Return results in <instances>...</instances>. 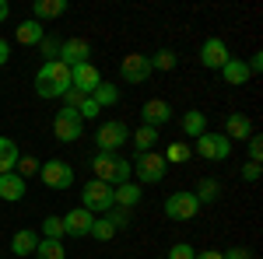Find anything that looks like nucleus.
<instances>
[{
	"instance_id": "f257e3e1",
	"label": "nucleus",
	"mask_w": 263,
	"mask_h": 259,
	"mask_svg": "<svg viewBox=\"0 0 263 259\" xmlns=\"http://www.w3.org/2000/svg\"><path fill=\"white\" fill-rule=\"evenodd\" d=\"M70 88H74V81H70V67L67 63L46 60L35 70V95L39 98H63Z\"/></svg>"
},
{
	"instance_id": "f03ea898",
	"label": "nucleus",
	"mask_w": 263,
	"mask_h": 259,
	"mask_svg": "<svg viewBox=\"0 0 263 259\" xmlns=\"http://www.w3.org/2000/svg\"><path fill=\"white\" fill-rule=\"evenodd\" d=\"M91 172H95L99 182H109V186L116 189V186H123V182H130L134 165H130L126 158H116V154H95V158H91Z\"/></svg>"
},
{
	"instance_id": "7ed1b4c3",
	"label": "nucleus",
	"mask_w": 263,
	"mask_h": 259,
	"mask_svg": "<svg viewBox=\"0 0 263 259\" xmlns=\"http://www.w3.org/2000/svg\"><path fill=\"white\" fill-rule=\"evenodd\" d=\"M134 172H137V186H158L168 175V165L158 151H147V154L134 158Z\"/></svg>"
},
{
	"instance_id": "20e7f679",
	"label": "nucleus",
	"mask_w": 263,
	"mask_h": 259,
	"mask_svg": "<svg viewBox=\"0 0 263 259\" xmlns=\"http://www.w3.org/2000/svg\"><path fill=\"white\" fill-rule=\"evenodd\" d=\"M81 207L88 210V214H109V210L116 207V203H112V186H109V182H99V179L84 182Z\"/></svg>"
},
{
	"instance_id": "39448f33",
	"label": "nucleus",
	"mask_w": 263,
	"mask_h": 259,
	"mask_svg": "<svg viewBox=\"0 0 263 259\" xmlns=\"http://www.w3.org/2000/svg\"><path fill=\"white\" fill-rule=\"evenodd\" d=\"M95 144H99V154H116L123 144H130V130H126V123H120V119L102 123L99 130H95Z\"/></svg>"
},
{
	"instance_id": "423d86ee",
	"label": "nucleus",
	"mask_w": 263,
	"mask_h": 259,
	"mask_svg": "<svg viewBox=\"0 0 263 259\" xmlns=\"http://www.w3.org/2000/svg\"><path fill=\"white\" fill-rule=\"evenodd\" d=\"M39 179L49 189H70L74 186V165L63 158H49L46 165H39Z\"/></svg>"
},
{
	"instance_id": "0eeeda50",
	"label": "nucleus",
	"mask_w": 263,
	"mask_h": 259,
	"mask_svg": "<svg viewBox=\"0 0 263 259\" xmlns=\"http://www.w3.org/2000/svg\"><path fill=\"white\" fill-rule=\"evenodd\" d=\"M53 137L60 140V144H78V140L84 137L81 116H78L74 109H60V112L53 116Z\"/></svg>"
},
{
	"instance_id": "6e6552de",
	"label": "nucleus",
	"mask_w": 263,
	"mask_h": 259,
	"mask_svg": "<svg viewBox=\"0 0 263 259\" xmlns=\"http://www.w3.org/2000/svg\"><path fill=\"white\" fill-rule=\"evenodd\" d=\"M200 214V203H197V196H193V189L186 193H172V196L165 200V217L168 221H193Z\"/></svg>"
},
{
	"instance_id": "1a4fd4ad",
	"label": "nucleus",
	"mask_w": 263,
	"mask_h": 259,
	"mask_svg": "<svg viewBox=\"0 0 263 259\" xmlns=\"http://www.w3.org/2000/svg\"><path fill=\"white\" fill-rule=\"evenodd\" d=\"M197 154H200L203 161H224L228 154H232V140L224 137V133H200L197 137Z\"/></svg>"
},
{
	"instance_id": "9d476101",
	"label": "nucleus",
	"mask_w": 263,
	"mask_h": 259,
	"mask_svg": "<svg viewBox=\"0 0 263 259\" xmlns=\"http://www.w3.org/2000/svg\"><path fill=\"white\" fill-rule=\"evenodd\" d=\"M57 60L67 63V67L91 63V42L81 39V35H74V39H63V42H60V53H57Z\"/></svg>"
},
{
	"instance_id": "9b49d317",
	"label": "nucleus",
	"mask_w": 263,
	"mask_h": 259,
	"mask_svg": "<svg viewBox=\"0 0 263 259\" xmlns=\"http://www.w3.org/2000/svg\"><path fill=\"white\" fill-rule=\"evenodd\" d=\"M60 221H63V235H70V238H88V235H91V224H95V214H88L84 207H74V210H67Z\"/></svg>"
},
{
	"instance_id": "f8f14e48",
	"label": "nucleus",
	"mask_w": 263,
	"mask_h": 259,
	"mask_svg": "<svg viewBox=\"0 0 263 259\" xmlns=\"http://www.w3.org/2000/svg\"><path fill=\"white\" fill-rule=\"evenodd\" d=\"M228 60H232V53H228L224 39H218V35L203 39V46H200V67H207V70H221Z\"/></svg>"
},
{
	"instance_id": "ddd939ff",
	"label": "nucleus",
	"mask_w": 263,
	"mask_h": 259,
	"mask_svg": "<svg viewBox=\"0 0 263 259\" xmlns=\"http://www.w3.org/2000/svg\"><path fill=\"white\" fill-rule=\"evenodd\" d=\"M120 77L126 84H144V81L151 77V60L141 56V53H130V56H123L120 63Z\"/></svg>"
},
{
	"instance_id": "4468645a",
	"label": "nucleus",
	"mask_w": 263,
	"mask_h": 259,
	"mask_svg": "<svg viewBox=\"0 0 263 259\" xmlns=\"http://www.w3.org/2000/svg\"><path fill=\"white\" fill-rule=\"evenodd\" d=\"M141 119L144 126H151V130H158V126H165V123H172V105L165 98H147L141 109Z\"/></svg>"
},
{
	"instance_id": "2eb2a0df",
	"label": "nucleus",
	"mask_w": 263,
	"mask_h": 259,
	"mask_svg": "<svg viewBox=\"0 0 263 259\" xmlns=\"http://www.w3.org/2000/svg\"><path fill=\"white\" fill-rule=\"evenodd\" d=\"M70 81H74V88H78L81 95H91L102 84V74H99L95 63H78V67H70Z\"/></svg>"
},
{
	"instance_id": "dca6fc26",
	"label": "nucleus",
	"mask_w": 263,
	"mask_h": 259,
	"mask_svg": "<svg viewBox=\"0 0 263 259\" xmlns=\"http://www.w3.org/2000/svg\"><path fill=\"white\" fill-rule=\"evenodd\" d=\"M141 200H144V189L137 186V182H123V186H116V189H112V203H116V207H123V210H134Z\"/></svg>"
},
{
	"instance_id": "f3484780",
	"label": "nucleus",
	"mask_w": 263,
	"mask_h": 259,
	"mask_svg": "<svg viewBox=\"0 0 263 259\" xmlns=\"http://www.w3.org/2000/svg\"><path fill=\"white\" fill-rule=\"evenodd\" d=\"M224 137L228 140H249L253 137V119L242 116V112H232V116L224 119Z\"/></svg>"
},
{
	"instance_id": "a211bd4d",
	"label": "nucleus",
	"mask_w": 263,
	"mask_h": 259,
	"mask_svg": "<svg viewBox=\"0 0 263 259\" xmlns=\"http://www.w3.org/2000/svg\"><path fill=\"white\" fill-rule=\"evenodd\" d=\"M60 14H67V0H35L32 4V21H53L60 18Z\"/></svg>"
},
{
	"instance_id": "6ab92c4d",
	"label": "nucleus",
	"mask_w": 263,
	"mask_h": 259,
	"mask_svg": "<svg viewBox=\"0 0 263 259\" xmlns=\"http://www.w3.org/2000/svg\"><path fill=\"white\" fill-rule=\"evenodd\" d=\"M14 39H18V46H39L42 39H46V25H39V21H21L18 28H14Z\"/></svg>"
},
{
	"instance_id": "aec40b11",
	"label": "nucleus",
	"mask_w": 263,
	"mask_h": 259,
	"mask_svg": "<svg viewBox=\"0 0 263 259\" xmlns=\"http://www.w3.org/2000/svg\"><path fill=\"white\" fill-rule=\"evenodd\" d=\"M0 200H7V203H18V200H25V179H21L18 172L0 175Z\"/></svg>"
},
{
	"instance_id": "412c9836",
	"label": "nucleus",
	"mask_w": 263,
	"mask_h": 259,
	"mask_svg": "<svg viewBox=\"0 0 263 259\" xmlns=\"http://www.w3.org/2000/svg\"><path fill=\"white\" fill-rule=\"evenodd\" d=\"M221 77H224V84L239 88V84H246V81L253 77V74H249V67H246L242 56H232V60H228V63L221 67Z\"/></svg>"
},
{
	"instance_id": "4be33fe9",
	"label": "nucleus",
	"mask_w": 263,
	"mask_h": 259,
	"mask_svg": "<svg viewBox=\"0 0 263 259\" xmlns=\"http://www.w3.org/2000/svg\"><path fill=\"white\" fill-rule=\"evenodd\" d=\"M179 130H182V137H186V140H197L200 133H207V116L197 112V109H190V112L179 119Z\"/></svg>"
},
{
	"instance_id": "5701e85b",
	"label": "nucleus",
	"mask_w": 263,
	"mask_h": 259,
	"mask_svg": "<svg viewBox=\"0 0 263 259\" xmlns=\"http://www.w3.org/2000/svg\"><path fill=\"white\" fill-rule=\"evenodd\" d=\"M35 245H39V235L35 231H28V228H21V231H14V238H11V252L14 256H35Z\"/></svg>"
},
{
	"instance_id": "b1692460",
	"label": "nucleus",
	"mask_w": 263,
	"mask_h": 259,
	"mask_svg": "<svg viewBox=\"0 0 263 259\" xmlns=\"http://www.w3.org/2000/svg\"><path fill=\"white\" fill-rule=\"evenodd\" d=\"M130 140H134V147H137V154H147V151L158 147V130H151V126H137V130L130 133Z\"/></svg>"
},
{
	"instance_id": "393cba45",
	"label": "nucleus",
	"mask_w": 263,
	"mask_h": 259,
	"mask_svg": "<svg viewBox=\"0 0 263 259\" xmlns=\"http://www.w3.org/2000/svg\"><path fill=\"white\" fill-rule=\"evenodd\" d=\"M18 144L11 137H0V175H7V172H14V165H18Z\"/></svg>"
},
{
	"instance_id": "a878e982",
	"label": "nucleus",
	"mask_w": 263,
	"mask_h": 259,
	"mask_svg": "<svg viewBox=\"0 0 263 259\" xmlns=\"http://www.w3.org/2000/svg\"><path fill=\"white\" fill-rule=\"evenodd\" d=\"M193 196H197V203H200V207L214 203V200L221 196V182H218V179H200V186L193 189Z\"/></svg>"
},
{
	"instance_id": "bb28decb",
	"label": "nucleus",
	"mask_w": 263,
	"mask_h": 259,
	"mask_svg": "<svg viewBox=\"0 0 263 259\" xmlns=\"http://www.w3.org/2000/svg\"><path fill=\"white\" fill-rule=\"evenodd\" d=\"M91 98H95L99 109H109V105H116V102H120V88H116V84H109V81H102L99 88L91 91Z\"/></svg>"
},
{
	"instance_id": "cd10ccee",
	"label": "nucleus",
	"mask_w": 263,
	"mask_h": 259,
	"mask_svg": "<svg viewBox=\"0 0 263 259\" xmlns=\"http://www.w3.org/2000/svg\"><path fill=\"white\" fill-rule=\"evenodd\" d=\"M35 259H67L63 242H57V238H39V245H35Z\"/></svg>"
},
{
	"instance_id": "c85d7f7f",
	"label": "nucleus",
	"mask_w": 263,
	"mask_h": 259,
	"mask_svg": "<svg viewBox=\"0 0 263 259\" xmlns=\"http://www.w3.org/2000/svg\"><path fill=\"white\" fill-rule=\"evenodd\" d=\"M88 238H95V242L116 238V228H112V221L105 217V214H99V217H95V224H91V235H88Z\"/></svg>"
},
{
	"instance_id": "c756f323",
	"label": "nucleus",
	"mask_w": 263,
	"mask_h": 259,
	"mask_svg": "<svg viewBox=\"0 0 263 259\" xmlns=\"http://www.w3.org/2000/svg\"><path fill=\"white\" fill-rule=\"evenodd\" d=\"M147 60H151V70H176L179 56H176V49H158V53L147 56Z\"/></svg>"
},
{
	"instance_id": "7c9ffc66",
	"label": "nucleus",
	"mask_w": 263,
	"mask_h": 259,
	"mask_svg": "<svg viewBox=\"0 0 263 259\" xmlns=\"http://www.w3.org/2000/svg\"><path fill=\"white\" fill-rule=\"evenodd\" d=\"M162 158H165V165H182V161H190V147L182 140H176V144H168V151Z\"/></svg>"
},
{
	"instance_id": "2f4dec72",
	"label": "nucleus",
	"mask_w": 263,
	"mask_h": 259,
	"mask_svg": "<svg viewBox=\"0 0 263 259\" xmlns=\"http://www.w3.org/2000/svg\"><path fill=\"white\" fill-rule=\"evenodd\" d=\"M39 165H42L39 158H32V154H21L18 165H14V172H18L21 179H28V175H39Z\"/></svg>"
},
{
	"instance_id": "473e14b6",
	"label": "nucleus",
	"mask_w": 263,
	"mask_h": 259,
	"mask_svg": "<svg viewBox=\"0 0 263 259\" xmlns=\"http://www.w3.org/2000/svg\"><path fill=\"white\" fill-rule=\"evenodd\" d=\"M42 238H63V221L53 217V214H46V221H42Z\"/></svg>"
},
{
	"instance_id": "72a5a7b5",
	"label": "nucleus",
	"mask_w": 263,
	"mask_h": 259,
	"mask_svg": "<svg viewBox=\"0 0 263 259\" xmlns=\"http://www.w3.org/2000/svg\"><path fill=\"white\" fill-rule=\"evenodd\" d=\"M105 217L112 221V228H116V231H126V228L134 224V217H130V210H123V207H112V210H109Z\"/></svg>"
},
{
	"instance_id": "f704fd0d",
	"label": "nucleus",
	"mask_w": 263,
	"mask_h": 259,
	"mask_svg": "<svg viewBox=\"0 0 263 259\" xmlns=\"http://www.w3.org/2000/svg\"><path fill=\"white\" fill-rule=\"evenodd\" d=\"M74 112H78V116H81V123H84V119H99V112H102V109H99V105H95V98L88 95V98H84L81 105L74 109Z\"/></svg>"
},
{
	"instance_id": "c9c22d12",
	"label": "nucleus",
	"mask_w": 263,
	"mask_h": 259,
	"mask_svg": "<svg viewBox=\"0 0 263 259\" xmlns=\"http://www.w3.org/2000/svg\"><path fill=\"white\" fill-rule=\"evenodd\" d=\"M197 256V249L190 245V242H176L172 249H168V259H193Z\"/></svg>"
},
{
	"instance_id": "e433bc0d",
	"label": "nucleus",
	"mask_w": 263,
	"mask_h": 259,
	"mask_svg": "<svg viewBox=\"0 0 263 259\" xmlns=\"http://www.w3.org/2000/svg\"><path fill=\"white\" fill-rule=\"evenodd\" d=\"M39 53L46 56V60H57V53H60V42L53 39V35H46V39L39 42ZM46 60H42V63H46Z\"/></svg>"
},
{
	"instance_id": "4c0bfd02",
	"label": "nucleus",
	"mask_w": 263,
	"mask_h": 259,
	"mask_svg": "<svg viewBox=\"0 0 263 259\" xmlns=\"http://www.w3.org/2000/svg\"><path fill=\"white\" fill-rule=\"evenodd\" d=\"M246 144H249V161H253V165H260V158H263V140L253 133V137L246 140Z\"/></svg>"
},
{
	"instance_id": "58836bf2",
	"label": "nucleus",
	"mask_w": 263,
	"mask_h": 259,
	"mask_svg": "<svg viewBox=\"0 0 263 259\" xmlns=\"http://www.w3.org/2000/svg\"><path fill=\"white\" fill-rule=\"evenodd\" d=\"M84 98H88V95H81V91H78V88H70V91H67V95H63V109H78V105H81Z\"/></svg>"
},
{
	"instance_id": "ea45409f",
	"label": "nucleus",
	"mask_w": 263,
	"mask_h": 259,
	"mask_svg": "<svg viewBox=\"0 0 263 259\" xmlns=\"http://www.w3.org/2000/svg\"><path fill=\"white\" fill-rule=\"evenodd\" d=\"M242 179L246 182H260V165H253V161H249V165L242 168Z\"/></svg>"
},
{
	"instance_id": "a19ab883",
	"label": "nucleus",
	"mask_w": 263,
	"mask_h": 259,
	"mask_svg": "<svg viewBox=\"0 0 263 259\" xmlns=\"http://www.w3.org/2000/svg\"><path fill=\"white\" fill-rule=\"evenodd\" d=\"M246 67H249V74H260V70H263V53H253Z\"/></svg>"
},
{
	"instance_id": "79ce46f5",
	"label": "nucleus",
	"mask_w": 263,
	"mask_h": 259,
	"mask_svg": "<svg viewBox=\"0 0 263 259\" xmlns=\"http://www.w3.org/2000/svg\"><path fill=\"white\" fill-rule=\"evenodd\" d=\"M7 60H11V42H7V39H0V67H4Z\"/></svg>"
},
{
	"instance_id": "37998d69",
	"label": "nucleus",
	"mask_w": 263,
	"mask_h": 259,
	"mask_svg": "<svg viewBox=\"0 0 263 259\" xmlns=\"http://www.w3.org/2000/svg\"><path fill=\"white\" fill-rule=\"evenodd\" d=\"M224 259H249V252L246 249H228V252H221Z\"/></svg>"
},
{
	"instance_id": "c03bdc74",
	"label": "nucleus",
	"mask_w": 263,
	"mask_h": 259,
	"mask_svg": "<svg viewBox=\"0 0 263 259\" xmlns=\"http://www.w3.org/2000/svg\"><path fill=\"white\" fill-rule=\"evenodd\" d=\"M193 259H224V256H221V252H214V249H207V252H197Z\"/></svg>"
},
{
	"instance_id": "a18cd8bd",
	"label": "nucleus",
	"mask_w": 263,
	"mask_h": 259,
	"mask_svg": "<svg viewBox=\"0 0 263 259\" xmlns=\"http://www.w3.org/2000/svg\"><path fill=\"white\" fill-rule=\"evenodd\" d=\"M11 18V7H7V0H0V25Z\"/></svg>"
}]
</instances>
